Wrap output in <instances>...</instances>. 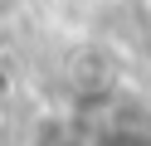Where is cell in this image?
<instances>
[{"label": "cell", "mask_w": 151, "mask_h": 146, "mask_svg": "<svg viewBox=\"0 0 151 146\" xmlns=\"http://www.w3.org/2000/svg\"><path fill=\"white\" fill-rule=\"evenodd\" d=\"M83 146H151V132L112 122V127H98V132H93V136H88Z\"/></svg>", "instance_id": "obj_1"}]
</instances>
